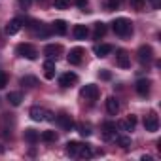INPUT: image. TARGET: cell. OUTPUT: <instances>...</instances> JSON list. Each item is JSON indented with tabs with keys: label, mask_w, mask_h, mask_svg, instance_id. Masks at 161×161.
I'll list each match as a JSON object with an SVG mask.
<instances>
[{
	"label": "cell",
	"mask_w": 161,
	"mask_h": 161,
	"mask_svg": "<svg viewBox=\"0 0 161 161\" xmlns=\"http://www.w3.org/2000/svg\"><path fill=\"white\" fill-rule=\"evenodd\" d=\"M44 53H46L47 59H57V57L63 53V46H61V44H47V46L44 47Z\"/></svg>",
	"instance_id": "cell-7"
},
{
	"label": "cell",
	"mask_w": 161,
	"mask_h": 161,
	"mask_svg": "<svg viewBox=\"0 0 161 161\" xmlns=\"http://www.w3.org/2000/svg\"><path fill=\"white\" fill-rule=\"evenodd\" d=\"M6 84H8V76H6V72L0 70V89H4Z\"/></svg>",
	"instance_id": "cell-33"
},
{
	"label": "cell",
	"mask_w": 161,
	"mask_h": 161,
	"mask_svg": "<svg viewBox=\"0 0 161 161\" xmlns=\"http://www.w3.org/2000/svg\"><path fill=\"white\" fill-rule=\"evenodd\" d=\"M40 138H42L44 142H55V140H57V135H55V131H44V133L40 135Z\"/></svg>",
	"instance_id": "cell-27"
},
{
	"label": "cell",
	"mask_w": 161,
	"mask_h": 161,
	"mask_svg": "<svg viewBox=\"0 0 161 161\" xmlns=\"http://www.w3.org/2000/svg\"><path fill=\"white\" fill-rule=\"evenodd\" d=\"M150 87H152V82H150V80H146V78L138 80V82L135 84V89H136V93H138L140 97H146V95L150 93Z\"/></svg>",
	"instance_id": "cell-12"
},
{
	"label": "cell",
	"mask_w": 161,
	"mask_h": 161,
	"mask_svg": "<svg viewBox=\"0 0 161 161\" xmlns=\"http://www.w3.org/2000/svg\"><path fill=\"white\" fill-rule=\"evenodd\" d=\"M44 76H46L47 80H53V78H55V63H53L51 59H47V61L44 63Z\"/></svg>",
	"instance_id": "cell-18"
},
{
	"label": "cell",
	"mask_w": 161,
	"mask_h": 161,
	"mask_svg": "<svg viewBox=\"0 0 161 161\" xmlns=\"http://www.w3.org/2000/svg\"><path fill=\"white\" fill-rule=\"evenodd\" d=\"M21 27H23V19H19V17L12 19V21H10V23L6 25V34L14 36V34H17V32L21 31Z\"/></svg>",
	"instance_id": "cell-15"
},
{
	"label": "cell",
	"mask_w": 161,
	"mask_h": 161,
	"mask_svg": "<svg viewBox=\"0 0 161 161\" xmlns=\"http://www.w3.org/2000/svg\"><path fill=\"white\" fill-rule=\"evenodd\" d=\"M99 76H101L103 80H110V78H112V74H110L108 70H103V72H99Z\"/></svg>",
	"instance_id": "cell-35"
},
{
	"label": "cell",
	"mask_w": 161,
	"mask_h": 161,
	"mask_svg": "<svg viewBox=\"0 0 161 161\" xmlns=\"http://www.w3.org/2000/svg\"><path fill=\"white\" fill-rule=\"evenodd\" d=\"M144 4H146V0H131V6H133L135 10H142Z\"/></svg>",
	"instance_id": "cell-32"
},
{
	"label": "cell",
	"mask_w": 161,
	"mask_h": 161,
	"mask_svg": "<svg viewBox=\"0 0 161 161\" xmlns=\"http://www.w3.org/2000/svg\"><path fill=\"white\" fill-rule=\"evenodd\" d=\"M112 46L110 44H101V46H95V53H97V57H108L110 53H112Z\"/></svg>",
	"instance_id": "cell-20"
},
{
	"label": "cell",
	"mask_w": 161,
	"mask_h": 161,
	"mask_svg": "<svg viewBox=\"0 0 161 161\" xmlns=\"http://www.w3.org/2000/svg\"><path fill=\"white\" fill-rule=\"evenodd\" d=\"M57 123L63 131H72L74 129V119L68 116V114H59L57 116Z\"/></svg>",
	"instance_id": "cell-9"
},
{
	"label": "cell",
	"mask_w": 161,
	"mask_h": 161,
	"mask_svg": "<svg viewBox=\"0 0 161 161\" xmlns=\"http://www.w3.org/2000/svg\"><path fill=\"white\" fill-rule=\"evenodd\" d=\"M25 140H27L29 144H36V142L40 140V135H38L34 129H25Z\"/></svg>",
	"instance_id": "cell-23"
},
{
	"label": "cell",
	"mask_w": 161,
	"mask_h": 161,
	"mask_svg": "<svg viewBox=\"0 0 161 161\" xmlns=\"http://www.w3.org/2000/svg\"><path fill=\"white\" fill-rule=\"evenodd\" d=\"M116 64L119 68H129L131 66V59H129V53L125 49H118L116 51Z\"/></svg>",
	"instance_id": "cell-6"
},
{
	"label": "cell",
	"mask_w": 161,
	"mask_h": 161,
	"mask_svg": "<svg viewBox=\"0 0 161 161\" xmlns=\"http://www.w3.org/2000/svg\"><path fill=\"white\" fill-rule=\"evenodd\" d=\"M53 32L55 34H59V36H63V34H66V23L63 21V19H57L55 23H53Z\"/></svg>",
	"instance_id": "cell-22"
},
{
	"label": "cell",
	"mask_w": 161,
	"mask_h": 161,
	"mask_svg": "<svg viewBox=\"0 0 161 161\" xmlns=\"http://www.w3.org/2000/svg\"><path fill=\"white\" fill-rule=\"evenodd\" d=\"M116 144H118V146H121V148H129V146H131V138H129V136H125V135L116 136Z\"/></svg>",
	"instance_id": "cell-28"
},
{
	"label": "cell",
	"mask_w": 161,
	"mask_h": 161,
	"mask_svg": "<svg viewBox=\"0 0 161 161\" xmlns=\"http://www.w3.org/2000/svg\"><path fill=\"white\" fill-rule=\"evenodd\" d=\"M116 125H118V129H121V131H133V129L136 127V116H127L125 119L118 121Z\"/></svg>",
	"instance_id": "cell-11"
},
{
	"label": "cell",
	"mask_w": 161,
	"mask_h": 161,
	"mask_svg": "<svg viewBox=\"0 0 161 161\" xmlns=\"http://www.w3.org/2000/svg\"><path fill=\"white\" fill-rule=\"evenodd\" d=\"M153 59V49L150 46H140L138 47V61L140 63H150Z\"/></svg>",
	"instance_id": "cell-13"
},
{
	"label": "cell",
	"mask_w": 161,
	"mask_h": 161,
	"mask_svg": "<svg viewBox=\"0 0 161 161\" xmlns=\"http://www.w3.org/2000/svg\"><path fill=\"white\" fill-rule=\"evenodd\" d=\"M53 6H55V10H66L70 6V0H55Z\"/></svg>",
	"instance_id": "cell-30"
},
{
	"label": "cell",
	"mask_w": 161,
	"mask_h": 161,
	"mask_svg": "<svg viewBox=\"0 0 161 161\" xmlns=\"http://www.w3.org/2000/svg\"><path fill=\"white\" fill-rule=\"evenodd\" d=\"M78 157H84V159L93 157V150L89 148V144H82V146H80V153H78Z\"/></svg>",
	"instance_id": "cell-25"
},
{
	"label": "cell",
	"mask_w": 161,
	"mask_h": 161,
	"mask_svg": "<svg viewBox=\"0 0 161 161\" xmlns=\"http://www.w3.org/2000/svg\"><path fill=\"white\" fill-rule=\"evenodd\" d=\"M112 29H114V32L118 36L125 38V36H129L133 32V23L129 19H125V17H118V19L112 21Z\"/></svg>",
	"instance_id": "cell-1"
},
{
	"label": "cell",
	"mask_w": 161,
	"mask_h": 161,
	"mask_svg": "<svg viewBox=\"0 0 161 161\" xmlns=\"http://www.w3.org/2000/svg\"><path fill=\"white\" fill-rule=\"evenodd\" d=\"M116 121H104L103 123V140H112L116 136Z\"/></svg>",
	"instance_id": "cell-5"
},
{
	"label": "cell",
	"mask_w": 161,
	"mask_h": 161,
	"mask_svg": "<svg viewBox=\"0 0 161 161\" xmlns=\"http://www.w3.org/2000/svg\"><path fill=\"white\" fill-rule=\"evenodd\" d=\"M29 116L34 119V121H46L47 119V110L42 108V106H32L29 110Z\"/></svg>",
	"instance_id": "cell-8"
},
{
	"label": "cell",
	"mask_w": 161,
	"mask_h": 161,
	"mask_svg": "<svg viewBox=\"0 0 161 161\" xmlns=\"http://www.w3.org/2000/svg\"><path fill=\"white\" fill-rule=\"evenodd\" d=\"M78 133L82 135V136H89V135H91V127L86 125V123H80V125H78Z\"/></svg>",
	"instance_id": "cell-29"
},
{
	"label": "cell",
	"mask_w": 161,
	"mask_h": 161,
	"mask_svg": "<svg viewBox=\"0 0 161 161\" xmlns=\"http://www.w3.org/2000/svg\"><path fill=\"white\" fill-rule=\"evenodd\" d=\"M104 34H106V25L104 23H95V32H93L95 40H101Z\"/></svg>",
	"instance_id": "cell-24"
},
{
	"label": "cell",
	"mask_w": 161,
	"mask_h": 161,
	"mask_svg": "<svg viewBox=\"0 0 161 161\" xmlns=\"http://www.w3.org/2000/svg\"><path fill=\"white\" fill-rule=\"evenodd\" d=\"M21 86H27V87H36L38 86V80L34 76H23L21 78Z\"/></svg>",
	"instance_id": "cell-26"
},
{
	"label": "cell",
	"mask_w": 161,
	"mask_h": 161,
	"mask_svg": "<svg viewBox=\"0 0 161 161\" xmlns=\"http://www.w3.org/2000/svg\"><path fill=\"white\" fill-rule=\"evenodd\" d=\"M106 110H108V114H112V116H116V114L119 112V103H118L116 97H108V99H106Z\"/></svg>",
	"instance_id": "cell-17"
},
{
	"label": "cell",
	"mask_w": 161,
	"mask_h": 161,
	"mask_svg": "<svg viewBox=\"0 0 161 161\" xmlns=\"http://www.w3.org/2000/svg\"><path fill=\"white\" fill-rule=\"evenodd\" d=\"M80 142H76V140H70V142H66V153L70 155V157H78V153H80Z\"/></svg>",
	"instance_id": "cell-19"
},
{
	"label": "cell",
	"mask_w": 161,
	"mask_h": 161,
	"mask_svg": "<svg viewBox=\"0 0 161 161\" xmlns=\"http://www.w3.org/2000/svg\"><path fill=\"white\" fill-rule=\"evenodd\" d=\"M142 161H152V155H142Z\"/></svg>",
	"instance_id": "cell-38"
},
{
	"label": "cell",
	"mask_w": 161,
	"mask_h": 161,
	"mask_svg": "<svg viewBox=\"0 0 161 161\" xmlns=\"http://www.w3.org/2000/svg\"><path fill=\"white\" fill-rule=\"evenodd\" d=\"M123 2H125V0H108V8H110V10H116V8H119Z\"/></svg>",
	"instance_id": "cell-31"
},
{
	"label": "cell",
	"mask_w": 161,
	"mask_h": 161,
	"mask_svg": "<svg viewBox=\"0 0 161 161\" xmlns=\"http://www.w3.org/2000/svg\"><path fill=\"white\" fill-rule=\"evenodd\" d=\"M144 129H146L148 133H155V131L159 129V118H157L153 112H150V114L144 118Z\"/></svg>",
	"instance_id": "cell-4"
},
{
	"label": "cell",
	"mask_w": 161,
	"mask_h": 161,
	"mask_svg": "<svg viewBox=\"0 0 161 161\" xmlns=\"http://www.w3.org/2000/svg\"><path fill=\"white\" fill-rule=\"evenodd\" d=\"M17 4H19V8H23V10H27V8L31 6V0H17Z\"/></svg>",
	"instance_id": "cell-34"
},
{
	"label": "cell",
	"mask_w": 161,
	"mask_h": 161,
	"mask_svg": "<svg viewBox=\"0 0 161 161\" xmlns=\"http://www.w3.org/2000/svg\"><path fill=\"white\" fill-rule=\"evenodd\" d=\"M152 2V8L153 10H159V4H161V0H150Z\"/></svg>",
	"instance_id": "cell-36"
},
{
	"label": "cell",
	"mask_w": 161,
	"mask_h": 161,
	"mask_svg": "<svg viewBox=\"0 0 161 161\" xmlns=\"http://www.w3.org/2000/svg\"><path fill=\"white\" fill-rule=\"evenodd\" d=\"M72 34H74V38H76V40H86V38H87V34H89V29H87L86 25H74Z\"/></svg>",
	"instance_id": "cell-16"
},
{
	"label": "cell",
	"mask_w": 161,
	"mask_h": 161,
	"mask_svg": "<svg viewBox=\"0 0 161 161\" xmlns=\"http://www.w3.org/2000/svg\"><path fill=\"white\" fill-rule=\"evenodd\" d=\"M82 57H84V49L82 47H72L66 59H68L70 64H80V63H82Z\"/></svg>",
	"instance_id": "cell-14"
},
{
	"label": "cell",
	"mask_w": 161,
	"mask_h": 161,
	"mask_svg": "<svg viewBox=\"0 0 161 161\" xmlns=\"http://www.w3.org/2000/svg\"><path fill=\"white\" fill-rule=\"evenodd\" d=\"M76 82H78V76H76L74 72H64V74L59 78V86H61V87H72Z\"/></svg>",
	"instance_id": "cell-10"
},
{
	"label": "cell",
	"mask_w": 161,
	"mask_h": 161,
	"mask_svg": "<svg viewBox=\"0 0 161 161\" xmlns=\"http://www.w3.org/2000/svg\"><path fill=\"white\" fill-rule=\"evenodd\" d=\"M80 95H82V99H86V101L93 103V101H97V99H99V87H97V86H93V84H87L86 87H82Z\"/></svg>",
	"instance_id": "cell-3"
},
{
	"label": "cell",
	"mask_w": 161,
	"mask_h": 161,
	"mask_svg": "<svg viewBox=\"0 0 161 161\" xmlns=\"http://www.w3.org/2000/svg\"><path fill=\"white\" fill-rule=\"evenodd\" d=\"M76 4H78L80 8H84V6L87 4V0H76Z\"/></svg>",
	"instance_id": "cell-37"
},
{
	"label": "cell",
	"mask_w": 161,
	"mask_h": 161,
	"mask_svg": "<svg viewBox=\"0 0 161 161\" xmlns=\"http://www.w3.org/2000/svg\"><path fill=\"white\" fill-rule=\"evenodd\" d=\"M21 101H23V95H21L19 91H10V93H8V103H10L12 106H19Z\"/></svg>",
	"instance_id": "cell-21"
},
{
	"label": "cell",
	"mask_w": 161,
	"mask_h": 161,
	"mask_svg": "<svg viewBox=\"0 0 161 161\" xmlns=\"http://www.w3.org/2000/svg\"><path fill=\"white\" fill-rule=\"evenodd\" d=\"M15 53H17L19 57L29 59V61L38 59V51H36V47H34L32 44H19V46L15 47Z\"/></svg>",
	"instance_id": "cell-2"
}]
</instances>
